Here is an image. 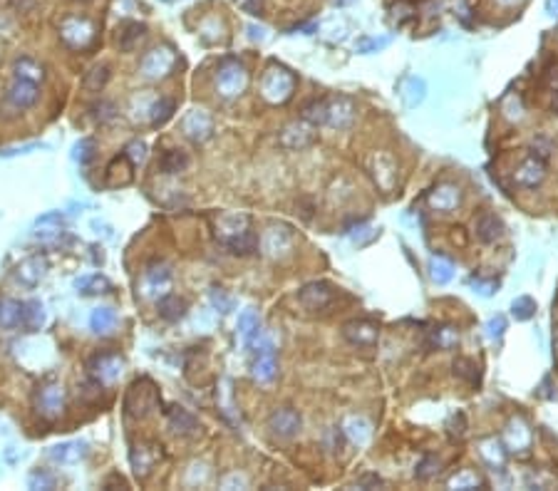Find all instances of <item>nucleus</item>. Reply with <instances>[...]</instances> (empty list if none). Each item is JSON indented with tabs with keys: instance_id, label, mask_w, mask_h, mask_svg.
<instances>
[{
	"instance_id": "obj_58",
	"label": "nucleus",
	"mask_w": 558,
	"mask_h": 491,
	"mask_svg": "<svg viewBox=\"0 0 558 491\" xmlns=\"http://www.w3.org/2000/svg\"><path fill=\"white\" fill-rule=\"evenodd\" d=\"M449 236H452V243H457L459 249H464L466 243H469V236H466V231L462 229V226H454V229H452V233H449Z\"/></svg>"
},
{
	"instance_id": "obj_29",
	"label": "nucleus",
	"mask_w": 558,
	"mask_h": 491,
	"mask_svg": "<svg viewBox=\"0 0 558 491\" xmlns=\"http://www.w3.org/2000/svg\"><path fill=\"white\" fill-rule=\"evenodd\" d=\"M114 325H117V313H114V308L102 305V308H94L92 315H90V328H92V333H97V335H107Z\"/></svg>"
},
{
	"instance_id": "obj_39",
	"label": "nucleus",
	"mask_w": 558,
	"mask_h": 491,
	"mask_svg": "<svg viewBox=\"0 0 558 491\" xmlns=\"http://www.w3.org/2000/svg\"><path fill=\"white\" fill-rule=\"evenodd\" d=\"M174 112H176V102L169 100V97H161L159 102H154V105H152V112H149V122H152V127L167 125L169 119H172Z\"/></svg>"
},
{
	"instance_id": "obj_5",
	"label": "nucleus",
	"mask_w": 558,
	"mask_h": 491,
	"mask_svg": "<svg viewBox=\"0 0 558 491\" xmlns=\"http://www.w3.org/2000/svg\"><path fill=\"white\" fill-rule=\"evenodd\" d=\"M335 300V288L328 280H313L308 286L298 291V303L303 305L305 311H325Z\"/></svg>"
},
{
	"instance_id": "obj_54",
	"label": "nucleus",
	"mask_w": 558,
	"mask_h": 491,
	"mask_svg": "<svg viewBox=\"0 0 558 491\" xmlns=\"http://www.w3.org/2000/svg\"><path fill=\"white\" fill-rule=\"evenodd\" d=\"M452 489H477L479 486V481L471 474H462V477H457V479H452Z\"/></svg>"
},
{
	"instance_id": "obj_47",
	"label": "nucleus",
	"mask_w": 558,
	"mask_h": 491,
	"mask_svg": "<svg viewBox=\"0 0 558 491\" xmlns=\"http://www.w3.org/2000/svg\"><path fill=\"white\" fill-rule=\"evenodd\" d=\"M437 472H440V461H437V457H424V459L417 464L415 477L420 479V481H427V479Z\"/></svg>"
},
{
	"instance_id": "obj_16",
	"label": "nucleus",
	"mask_w": 558,
	"mask_h": 491,
	"mask_svg": "<svg viewBox=\"0 0 558 491\" xmlns=\"http://www.w3.org/2000/svg\"><path fill=\"white\" fill-rule=\"evenodd\" d=\"M355 119V105L347 97H333L328 100V122L325 125L335 127V129H347Z\"/></svg>"
},
{
	"instance_id": "obj_27",
	"label": "nucleus",
	"mask_w": 558,
	"mask_h": 491,
	"mask_svg": "<svg viewBox=\"0 0 558 491\" xmlns=\"http://www.w3.org/2000/svg\"><path fill=\"white\" fill-rule=\"evenodd\" d=\"M238 333H241V337L248 342V345H254V342L260 340V320H258V313L256 311H243L241 315H238Z\"/></svg>"
},
{
	"instance_id": "obj_7",
	"label": "nucleus",
	"mask_w": 558,
	"mask_h": 491,
	"mask_svg": "<svg viewBox=\"0 0 558 491\" xmlns=\"http://www.w3.org/2000/svg\"><path fill=\"white\" fill-rule=\"evenodd\" d=\"M174 65H176V57H174L172 50H167V48H154V50H149L147 55L142 57L139 70H142V75L149 77V80H161V77L172 75Z\"/></svg>"
},
{
	"instance_id": "obj_25",
	"label": "nucleus",
	"mask_w": 558,
	"mask_h": 491,
	"mask_svg": "<svg viewBox=\"0 0 558 491\" xmlns=\"http://www.w3.org/2000/svg\"><path fill=\"white\" fill-rule=\"evenodd\" d=\"M169 424H172V429L176 435H184V437H192L198 432V419L189 410H184V407H172V410H169Z\"/></svg>"
},
{
	"instance_id": "obj_35",
	"label": "nucleus",
	"mask_w": 558,
	"mask_h": 491,
	"mask_svg": "<svg viewBox=\"0 0 558 491\" xmlns=\"http://www.w3.org/2000/svg\"><path fill=\"white\" fill-rule=\"evenodd\" d=\"M159 315L169 323H176L186 315V303L179 298V295H164L159 300Z\"/></svg>"
},
{
	"instance_id": "obj_34",
	"label": "nucleus",
	"mask_w": 558,
	"mask_h": 491,
	"mask_svg": "<svg viewBox=\"0 0 558 491\" xmlns=\"http://www.w3.org/2000/svg\"><path fill=\"white\" fill-rule=\"evenodd\" d=\"M424 92H427V85H424V80L422 77H407L402 85V100L407 107H417L422 105V100H424Z\"/></svg>"
},
{
	"instance_id": "obj_33",
	"label": "nucleus",
	"mask_w": 558,
	"mask_h": 491,
	"mask_svg": "<svg viewBox=\"0 0 558 491\" xmlns=\"http://www.w3.org/2000/svg\"><path fill=\"white\" fill-rule=\"evenodd\" d=\"M172 283V271H169L164 263L159 266H152L147 271V288H149V295H156V291L164 293Z\"/></svg>"
},
{
	"instance_id": "obj_1",
	"label": "nucleus",
	"mask_w": 558,
	"mask_h": 491,
	"mask_svg": "<svg viewBox=\"0 0 558 491\" xmlns=\"http://www.w3.org/2000/svg\"><path fill=\"white\" fill-rule=\"evenodd\" d=\"M293 90H296V77H293L291 70L280 67V65H271L266 70L263 80H260V94L271 105L288 102L293 97Z\"/></svg>"
},
{
	"instance_id": "obj_28",
	"label": "nucleus",
	"mask_w": 558,
	"mask_h": 491,
	"mask_svg": "<svg viewBox=\"0 0 558 491\" xmlns=\"http://www.w3.org/2000/svg\"><path fill=\"white\" fill-rule=\"evenodd\" d=\"M156 167H159L161 174H179V171H184L189 167V154L181 149H169L159 156Z\"/></svg>"
},
{
	"instance_id": "obj_22",
	"label": "nucleus",
	"mask_w": 558,
	"mask_h": 491,
	"mask_svg": "<svg viewBox=\"0 0 558 491\" xmlns=\"http://www.w3.org/2000/svg\"><path fill=\"white\" fill-rule=\"evenodd\" d=\"M45 325V308L40 300H28L20 308V328H25L28 333H37Z\"/></svg>"
},
{
	"instance_id": "obj_63",
	"label": "nucleus",
	"mask_w": 558,
	"mask_h": 491,
	"mask_svg": "<svg viewBox=\"0 0 558 491\" xmlns=\"http://www.w3.org/2000/svg\"><path fill=\"white\" fill-rule=\"evenodd\" d=\"M546 13L558 15V0H546Z\"/></svg>"
},
{
	"instance_id": "obj_18",
	"label": "nucleus",
	"mask_w": 558,
	"mask_h": 491,
	"mask_svg": "<svg viewBox=\"0 0 558 491\" xmlns=\"http://www.w3.org/2000/svg\"><path fill=\"white\" fill-rule=\"evenodd\" d=\"M161 459V447L156 444H139L132 452V466H134L136 477H147L152 472V466Z\"/></svg>"
},
{
	"instance_id": "obj_55",
	"label": "nucleus",
	"mask_w": 558,
	"mask_h": 491,
	"mask_svg": "<svg viewBox=\"0 0 558 491\" xmlns=\"http://www.w3.org/2000/svg\"><path fill=\"white\" fill-rule=\"evenodd\" d=\"M544 82L553 90V92H556V90H558V63H551L548 67L544 70Z\"/></svg>"
},
{
	"instance_id": "obj_2",
	"label": "nucleus",
	"mask_w": 558,
	"mask_h": 491,
	"mask_svg": "<svg viewBox=\"0 0 558 491\" xmlns=\"http://www.w3.org/2000/svg\"><path fill=\"white\" fill-rule=\"evenodd\" d=\"M156 402H159V392L144 377V379H136L134 385L130 387L127 397H124V410H127L130 417H134V419H144V417L156 407Z\"/></svg>"
},
{
	"instance_id": "obj_17",
	"label": "nucleus",
	"mask_w": 558,
	"mask_h": 491,
	"mask_svg": "<svg viewBox=\"0 0 558 491\" xmlns=\"http://www.w3.org/2000/svg\"><path fill=\"white\" fill-rule=\"evenodd\" d=\"M474 231H477V238L482 243H486V246H491V243H496L499 238L504 236V224L502 218L496 216V213L491 211H484L482 216L477 218V224H474Z\"/></svg>"
},
{
	"instance_id": "obj_6",
	"label": "nucleus",
	"mask_w": 558,
	"mask_h": 491,
	"mask_svg": "<svg viewBox=\"0 0 558 491\" xmlns=\"http://www.w3.org/2000/svg\"><path fill=\"white\" fill-rule=\"evenodd\" d=\"M87 370H90V375H92L97 382L112 385V382H117V379L122 377L124 360L117 353H99L87 362Z\"/></svg>"
},
{
	"instance_id": "obj_23",
	"label": "nucleus",
	"mask_w": 558,
	"mask_h": 491,
	"mask_svg": "<svg viewBox=\"0 0 558 491\" xmlns=\"http://www.w3.org/2000/svg\"><path fill=\"white\" fill-rule=\"evenodd\" d=\"M85 454H87L85 441H65V444H57V447L50 449V459L57 461V464H74Z\"/></svg>"
},
{
	"instance_id": "obj_41",
	"label": "nucleus",
	"mask_w": 558,
	"mask_h": 491,
	"mask_svg": "<svg viewBox=\"0 0 558 491\" xmlns=\"http://www.w3.org/2000/svg\"><path fill=\"white\" fill-rule=\"evenodd\" d=\"M429 275H432L434 283H440V286H444V283H449L454 275V266L446 258H442V255H437V258H432V263H429Z\"/></svg>"
},
{
	"instance_id": "obj_48",
	"label": "nucleus",
	"mask_w": 558,
	"mask_h": 491,
	"mask_svg": "<svg viewBox=\"0 0 558 491\" xmlns=\"http://www.w3.org/2000/svg\"><path fill=\"white\" fill-rule=\"evenodd\" d=\"M347 435L353 437L355 441H367V437H370V424H367L365 419H353V422L347 424Z\"/></svg>"
},
{
	"instance_id": "obj_49",
	"label": "nucleus",
	"mask_w": 558,
	"mask_h": 491,
	"mask_svg": "<svg viewBox=\"0 0 558 491\" xmlns=\"http://www.w3.org/2000/svg\"><path fill=\"white\" fill-rule=\"evenodd\" d=\"M124 156H127L134 167H136V164H142L144 159H147V144H144V142H132L130 147L124 149Z\"/></svg>"
},
{
	"instance_id": "obj_44",
	"label": "nucleus",
	"mask_w": 558,
	"mask_h": 491,
	"mask_svg": "<svg viewBox=\"0 0 558 491\" xmlns=\"http://www.w3.org/2000/svg\"><path fill=\"white\" fill-rule=\"evenodd\" d=\"M94 154H97V142H94V139H90V137H85V139H80V142L74 144L72 159H74V162H80L82 167H87V164L94 159Z\"/></svg>"
},
{
	"instance_id": "obj_8",
	"label": "nucleus",
	"mask_w": 558,
	"mask_h": 491,
	"mask_svg": "<svg viewBox=\"0 0 558 491\" xmlns=\"http://www.w3.org/2000/svg\"><path fill=\"white\" fill-rule=\"evenodd\" d=\"M367 169H370L372 179L378 184L382 191H392L397 184V164L390 154L384 152H375V154L367 159Z\"/></svg>"
},
{
	"instance_id": "obj_43",
	"label": "nucleus",
	"mask_w": 558,
	"mask_h": 491,
	"mask_svg": "<svg viewBox=\"0 0 558 491\" xmlns=\"http://www.w3.org/2000/svg\"><path fill=\"white\" fill-rule=\"evenodd\" d=\"M452 370L459 379H466V382H471V385H477L479 382V365L474 360H469V357H457Z\"/></svg>"
},
{
	"instance_id": "obj_61",
	"label": "nucleus",
	"mask_w": 558,
	"mask_h": 491,
	"mask_svg": "<svg viewBox=\"0 0 558 491\" xmlns=\"http://www.w3.org/2000/svg\"><path fill=\"white\" fill-rule=\"evenodd\" d=\"M380 484H382V479L378 474H367V477L358 479V486H380Z\"/></svg>"
},
{
	"instance_id": "obj_59",
	"label": "nucleus",
	"mask_w": 558,
	"mask_h": 491,
	"mask_svg": "<svg viewBox=\"0 0 558 491\" xmlns=\"http://www.w3.org/2000/svg\"><path fill=\"white\" fill-rule=\"evenodd\" d=\"M238 6L246 10V13H251V15H258L260 13V8H263V0H238Z\"/></svg>"
},
{
	"instance_id": "obj_64",
	"label": "nucleus",
	"mask_w": 558,
	"mask_h": 491,
	"mask_svg": "<svg viewBox=\"0 0 558 491\" xmlns=\"http://www.w3.org/2000/svg\"><path fill=\"white\" fill-rule=\"evenodd\" d=\"M551 109H553V114H558V90L553 92V100H551Z\"/></svg>"
},
{
	"instance_id": "obj_62",
	"label": "nucleus",
	"mask_w": 558,
	"mask_h": 491,
	"mask_svg": "<svg viewBox=\"0 0 558 491\" xmlns=\"http://www.w3.org/2000/svg\"><path fill=\"white\" fill-rule=\"evenodd\" d=\"M474 288H477L482 295H491L496 288V283H482V280H474Z\"/></svg>"
},
{
	"instance_id": "obj_11",
	"label": "nucleus",
	"mask_w": 558,
	"mask_h": 491,
	"mask_svg": "<svg viewBox=\"0 0 558 491\" xmlns=\"http://www.w3.org/2000/svg\"><path fill=\"white\" fill-rule=\"evenodd\" d=\"M256 348V362H254V377L258 382H273L278 373V362H276V350L271 342H254Z\"/></svg>"
},
{
	"instance_id": "obj_10",
	"label": "nucleus",
	"mask_w": 558,
	"mask_h": 491,
	"mask_svg": "<svg viewBox=\"0 0 558 491\" xmlns=\"http://www.w3.org/2000/svg\"><path fill=\"white\" fill-rule=\"evenodd\" d=\"M342 335L350 345L355 348H375L380 340V330L378 325H372L370 320H350L342 328Z\"/></svg>"
},
{
	"instance_id": "obj_9",
	"label": "nucleus",
	"mask_w": 558,
	"mask_h": 491,
	"mask_svg": "<svg viewBox=\"0 0 558 491\" xmlns=\"http://www.w3.org/2000/svg\"><path fill=\"white\" fill-rule=\"evenodd\" d=\"M60 35L70 48H87L94 40V25L87 18L74 15L60 25Z\"/></svg>"
},
{
	"instance_id": "obj_32",
	"label": "nucleus",
	"mask_w": 558,
	"mask_h": 491,
	"mask_svg": "<svg viewBox=\"0 0 558 491\" xmlns=\"http://www.w3.org/2000/svg\"><path fill=\"white\" fill-rule=\"evenodd\" d=\"M144 32H147V28H144L142 23H124L122 30H119V38H117L119 50L132 52L134 50V45L144 38Z\"/></svg>"
},
{
	"instance_id": "obj_56",
	"label": "nucleus",
	"mask_w": 558,
	"mask_h": 491,
	"mask_svg": "<svg viewBox=\"0 0 558 491\" xmlns=\"http://www.w3.org/2000/svg\"><path fill=\"white\" fill-rule=\"evenodd\" d=\"M211 300H214V305H216L218 311L221 313H229L231 308H234V300L231 298H223V293L221 291H214L211 293Z\"/></svg>"
},
{
	"instance_id": "obj_37",
	"label": "nucleus",
	"mask_w": 558,
	"mask_h": 491,
	"mask_svg": "<svg viewBox=\"0 0 558 491\" xmlns=\"http://www.w3.org/2000/svg\"><path fill=\"white\" fill-rule=\"evenodd\" d=\"M107 82H110V67H107V65H94V67L90 70V72H85V77H82V87H85L87 92H102Z\"/></svg>"
},
{
	"instance_id": "obj_40",
	"label": "nucleus",
	"mask_w": 558,
	"mask_h": 491,
	"mask_svg": "<svg viewBox=\"0 0 558 491\" xmlns=\"http://www.w3.org/2000/svg\"><path fill=\"white\" fill-rule=\"evenodd\" d=\"M303 119L310 125H325L328 122V100H313L303 107Z\"/></svg>"
},
{
	"instance_id": "obj_60",
	"label": "nucleus",
	"mask_w": 558,
	"mask_h": 491,
	"mask_svg": "<svg viewBox=\"0 0 558 491\" xmlns=\"http://www.w3.org/2000/svg\"><path fill=\"white\" fill-rule=\"evenodd\" d=\"M390 43V38H382V40H370V43L360 45V52H372V50H380V48H384V45Z\"/></svg>"
},
{
	"instance_id": "obj_38",
	"label": "nucleus",
	"mask_w": 558,
	"mask_h": 491,
	"mask_svg": "<svg viewBox=\"0 0 558 491\" xmlns=\"http://www.w3.org/2000/svg\"><path fill=\"white\" fill-rule=\"evenodd\" d=\"M20 308H23V303H18V300H12V298L0 300V328H6V330L18 328Z\"/></svg>"
},
{
	"instance_id": "obj_15",
	"label": "nucleus",
	"mask_w": 558,
	"mask_h": 491,
	"mask_svg": "<svg viewBox=\"0 0 558 491\" xmlns=\"http://www.w3.org/2000/svg\"><path fill=\"white\" fill-rule=\"evenodd\" d=\"M65 410V390L60 385H48L37 395V412L48 419H55Z\"/></svg>"
},
{
	"instance_id": "obj_13",
	"label": "nucleus",
	"mask_w": 558,
	"mask_h": 491,
	"mask_svg": "<svg viewBox=\"0 0 558 491\" xmlns=\"http://www.w3.org/2000/svg\"><path fill=\"white\" fill-rule=\"evenodd\" d=\"M300 415H298L296 410H291V407H283V410H276L271 415V419H268V427H271V432L276 437H280V439H291V437H296L298 432H300Z\"/></svg>"
},
{
	"instance_id": "obj_52",
	"label": "nucleus",
	"mask_w": 558,
	"mask_h": 491,
	"mask_svg": "<svg viewBox=\"0 0 558 491\" xmlns=\"http://www.w3.org/2000/svg\"><path fill=\"white\" fill-rule=\"evenodd\" d=\"M35 149H45V144L30 142V144H23V147H10V149L0 152V156H3V159H10V156H18V154H30V152H35Z\"/></svg>"
},
{
	"instance_id": "obj_53",
	"label": "nucleus",
	"mask_w": 558,
	"mask_h": 491,
	"mask_svg": "<svg viewBox=\"0 0 558 491\" xmlns=\"http://www.w3.org/2000/svg\"><path fill=\"white\" fill-rule=\"evenodd\" d=\"M486 330H489V337L491 340H496V337L504 335V330H506V317L504 315H496L489 320V325H486Z\"/></svg>"
},
{
	"instance_id": "obj_21",
	"label": "nucleus",
	"mask_w": 558,
	"mask_h": 491,
	"mask_svg": "<svg viewBox=\"0 0 558 491\" xmlns=\"http://www.w3.org/2000/svg\"><path fill=\"white\" fill-rule=\"evenodd\" d=\"M427 201L437 211H454L459 206V201H462V194H459V189L452 187V184H442V187H437L429 194Z\"/></svg>"
},
{
	"instance_id": "obj_36",
	"label": "nucleus",
	"mask_w": 558,
	"mask_h": 491,
	"mask_svg": "<svg viewBox=\"0 0 558 491\" xmlns=\"http://www.w3.org/2000/svg\"><path fill=\"white\" fill-rule=\"evenodd\" d=\"M74 288H77V293H82V295H97V293H107L110 291V280L105 278V275H82V278L74 280Z\"/></svg>"
},
{
	"instance_id": "obj_20",
	"label": "nucleus",
	"mask_w": 558,
	"mask_h": 491,
	"mask_svg": "<svg viewBox=\"0 0 558 491\" xmlns=\"http://www.w3.org/2000/svg\"><path fill=\"white\" fill-rule=\"evenodd\" d=\"M546 176V162H541V159H536V156H528L526 162L521 164L519 169H516L514 179L519 181L521 187H536V184H541Z\"/></svg>"
},
{
	"instance_id": "obj_57",
	"label": "nucleus",
	"mask_w": 558,
	"mask_h": 491,
	"mask_svg": "<svg viewBox=\"0 0 558 491\" xmlns=\"http://www.w3.org/2000/svg\"><path fill=\"white\" fill-rule=\"evenodd\" d=\"M449 432H452V435H457V437L464 435V415H462V412H457V415L449 419Z\"/></svg>"
},
{
	"instance_id": "obj_31",
	"label": "nucleus",
	"mask_w": 558,
	"mask_h": 491,
	"mask_svg": "<svg viewBox=\"0 0 558 491\" xmlns=\"http://www.w3.org/2000/svg\"><path fill=\"white\" fill-rule=\"evenodd\" d=\"M62 226H65V213L62 211H48V213H43V216H37V221H35L37 236H43V238L57 236Z\"/></svg>"
},
{
	"instance_id": "obj_45",
	"label": "nucleus",
	"mask_w": 558,
	"mask_h": 491,
	"mask_svg": "<svg viewBox=\"0 0 558 491\" xmlns=\"http://www.w3.org/2000/svg\"><path fill=\"white\" fill-rule=\"evenodd\" d=\"M511 313H514L516 320H531L536 315V300L528 298V295H521L511 303Z\"/></svg>"
},
{
	"instance_id": "obj_26",
	"label": "nucleus",
	"mask_w": 558,
	"mask_h": 491,
	"mask_svg": "<svg viewBox=\"0 0 558 491\" xmlns=\"http://www.w3.org/2000/svg\"><path fill=\"white\" fill-rule=\"evenodd\" d=\"M132 167H134V164H132L124 154L117 156V159L107 167V174H105L107 187H124V184H130V181H132Z\"/></svg>"
},
{
	"instance_id": "obj_24",
	"label": "nucleus",
	"mask_w": 558,
	"mask_h": 491,
	"mask_svg": "<svg viewBox=\"0 0 558 491\" xmlns=\"http://www.w3.org/2000/svg\"><path fill=\"white\" fill-rule=\"evenodd\" d=\"M251 229V218L248 216H238V213H226L218 221V236H221L223 243H229L231 238L241 236L243 231Z\"/></svg>"
},
{
	"instance_id": "obj_4",
	"label": "nucleus",
	"mask_w": 558,
	"mask_h": 491,
	"mask_svg": "<svg viewBox=\"0 0 558 491\" xmlns=\"http://www.w3.org/2000/svg\"><path fill=\"white\" fill-rule=\"evenodd\" d=\"M318 127L310 125V122H305V119H300V122H293V125H288L283 132H280V147L283 149H291V152H300V149H308V147H313V144L318 142Z\"/></svg>"
},
{
	"instance_id": "obj_50",
	"label": "nucleus",
	"mask_w": 558,
	"mask_h": 491,
	"mask_svg": "<svg viewBox=\"0 0 558 491\" xmlns=\"http://www.w3.org/2000/svg\"><path fill=\"white\" fill-rule=\"evenodd\" d=\"M551 152H553V144L548 142V139H536L531 147V156H536V159H541V162L546 164L551 159Z\"/></svg>"
},
{
	"instance_id": "obj_14",
	"label": "nucleus",
	"mask_w": 558,
	"mask_h": 491,
	"mask_svg": "<svg viewBox=\"0 0 558 491\" xmlns=\"http://www.w3.org/2000/svg\"><path fill=\"white\" fill-rule=\"evenodd\" d=\"M40 100V90H37V82H28L15 77V82L8 90V102L18 109H30V107L37 105Z\"/></svg>"
},
{
	"instance_id": "obj_30",
	"label": "nucleus",
	"mask_w": 558,
	"mask_h": 491,
	"mask_svg": "<svg viewBox=\"0 0 558 491\" xmlns=\"http://www.w3.org/2000/svg\"><path fill=\"white\" fill-rule=\"evenodd\" d=\"M293 241H291V233L285 229H271L266 233V251L273 255V258H278V255H285L288 251H291Z\"/></svg>"
},
{
	"instance_id": "obj_19",
	"label": "nucleus",
	"mask_w": 558,
	"mask_h": 491,
	"mask_svg": "<svg viewBox=\"0 0 558 491\" xmlns=\"http://www.w3.org/2000/svg\"><path fill=\"white\" fill-rule=\"evenodd\" d=\"M45 275H48V261H45L43 255H30L28 261H23L18 266V280L30 288L37 286Z\"/></svg>"
},
{
	"instance_id": "obj_12",
	"label": "nucleus",
	"mask_w": 558,
	"mask_h": 491,
	"mask_svg": "<svg viewBox=\"0 0 558 491\" xmlns=\"http://www.w3.org/2000/svg\"><path fill=\"white\" fill-rule=\"evenodd\" d=\"M181 129H184V134L192 139V142L201 144L214 134V119H211L209 112H204V109H192V112L181 119Z\"/></svg>"
},
{
	"instance_id": "obj_3",
	"label": "nucleus",
	"mask_w": 558,
	"mask_h": 491,
	"mask_svg": "<svg viewBox=\"0 0 558 491\" xmlns=\"http://www.w3.org/2000/svg\"><path fill=\"white\" fill-rule=\"evenodd\" d=\"M248 87V72L246 67H243L241 63H236V60H229V63H223L221 70H218L216 75V90L221 97H226V100H234V97H238V94H243Z\"/></svg>"
},
{
	"instance_id": "obj_42",
	"label": "nucleus",
	"mask_w": 558,
	"mask_h": 491,
	"mask_svg": "<svg viewBox=\"0 0 558 491\" xmlns=\"http://www.w3.org/2000/svg\"><path fill=\"white\" fill-rule=\"evenodd\" d=\"M15 77H20V80H28V82H40L45 77L43 67L35 63V60H30V57H23V60H18V65H15Z\"/></svg>"
},
{
	"instance_id": "obj_46",
	"label": "nucleus",
	"mask_w": 558,
	"mask_h": 491,
	"mask_svg": "<svg viewBox=\"0 0 558 491\" xmlns=\"http://www.w3.org/2000/svg\"><path fill=\"white\" fill-rule=\"evenodd\" d=\"M457 333H454L452 328H442V330H434L432 333V342L437 345L440 350H446V348H454L457 345Z\"/></svg>"
},
{
	"instance_id": "obj_51",
	"label": "nucleus",
	"mask_w": 558,
	"mask_h": 491,
	"mask_svg": "<svg viewBox=\"0 0 558 491\" xmlns=\"http://www.w3.org/2000/svg\"><path fill=\"white\" fill-rule=\"evenodd\" d=\"M28 481H30L32 489H52V486H55V477H50V474L40 472V469H37V472H32Z\"/></svg>"
}]
</instances>
